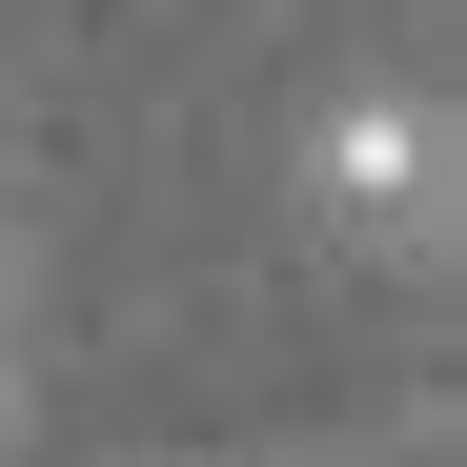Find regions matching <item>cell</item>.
<instances>
[{
  "mask_svg": "<svg viewBox=\"0 0 467 467\" xmlns=\"http://www.w3.org/2000/svg\"><path fill=\"white\" fill-rule=\"evenodd\" d=\"M305 183H326V223L346 244H447V122L427 102H326V142H305Z\"/></svg>",
  "mask_w": 467,
  "mask_h": 467,
  "instance_id": "1",
  "label": "cell"
},
{
  "mask_svg": "<svg viewBox=\"0 0 467 467\" xmlns=\"http://www.w3.org/2000/svg\"><path fill=\"white\" fill-rule=\"evenodd\" d=\"M0 447H21V366H0Z\"/></svg>",
  "mask_w": 467,
  "mask_h": 467,
  "instance_id": "2",
  "label": "cell"
},
{
  "mask_svg": "<svg viewBox=\"0 0 467 467\" xmlns=\"http://www.w3.org/2000/svg\"><path fill=\"white\" fill-rule=\"evenodd\" d=\"M0 305H21V244H0Z\"/></svg>",
  "mask_w": 467,
  "mask_h": 467,
  "instance_id": "3",
  "label": "cell"
}]
</instances>
